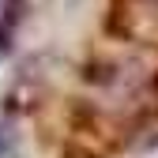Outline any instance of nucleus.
Here are the masks:
<instances>
[{
    "mask_svg": "<svg viewBox=\"0 0 158 158\" xmlns=\"http://www.w3.org/2000/svg\"><path fill=\"white\" fill-rule=\"evenodd\" d=\"M19 8H23V0H4V15H0V53H8V45H11V30L19 23Z\"/></svg>",
    "mask_w": 158,
    "mask_h": 158,
    "instance_id": "1",
    "label": "nucleus"
}]
</instances>
